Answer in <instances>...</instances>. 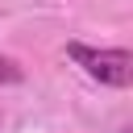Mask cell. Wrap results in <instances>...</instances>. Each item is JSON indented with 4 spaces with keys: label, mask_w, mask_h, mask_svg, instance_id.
Here are the masks:
<instances>
[{
    "label": "cell",
    "mask_w": 133,
    "mask_h": 133,
    "mask_svg": "<svg viewBox=\"0 0 133 133\" xmlns=\"http://www.w3.org/2000/svg\"><path fill=\"white\" fill-rule=\"evenodd\" d=\"M66 58L75 66H83L87 79L104 83V87H129L133 83V54L112 46V50H96V46H83V42H71L66 46Z\"/></svg>",
    "instance_id": "obj_1"
},
{
    "label": "cell",
    "mask_w": 133,
    "mask_h": 133,
    "mask_svg": "<svg viewBox=\"0 0 133 133\" xmlns=\"http://www.w3.org/2000/svg\"><path fill=\"white\" fill-rule=\"evenodd\" d=\"M21 79H25V71H21L12 58H4V54H0V87H8V83H21Z\"/></svg>",
    "instance_id": "obj_2"
}]
</instances>
